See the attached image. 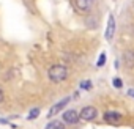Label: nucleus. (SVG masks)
Wrapping results in <instances>:
<instances>
[{
	"label": "nucleus",
	"mask_w": 134,
	"mask_h": 129,
	"mask_svg": "<svg viewBox=\"0 0 134 129\" xmlns=\"http://www.w3.org/2000/svg\"><path fill=\"white\" fill-rule=\"evenodd\" d=\"M47 77L54 84H60L68 79V68L63 64H52L47 69Z\"/></svg>",
	"instance_id": "nucleus-1"
},
{
	"label": "nucleus",
	"mask_w": 134,
	"mask_h": 129,
	"mask_svg": "<svg viewBox=\"0 0 134 129\" xmlns=\"http://www.w3.org/2000/svg\"><path fill=\"white\" fill-rule=\"evenodd\" d=\"M79 116H81V120H84V121H93V120H96V116H98V110H96V107H93V105H85V107L79 112Z\"/></svg>",
	"instance_id": "nucleus-2"
},
{
	"label": "nucleus",
	"mask_w": 134,
	"mask_h": 129,
	"mask_svg": "<svg viewBox=\"0 0 134 129\" xmlns=\"http://www.w3.org/2000/svg\"><path fill=\"white\" fill-rule=\"evenodd\" d=\"M103 118H104V121H106V123L117 126V124H120V123H121L123 115H121L120 112H115V110H107V112H104Z\"/></svg>",
	"instance_id": "nucleus-3"
},
{
	"label": "nucleus",
	"mask_w": 134,
	"mask_h": 129,
	"mask_svg": "<svg viewBox=\"0 0 134 129\" xmlns=\"http://www.w3.org/2000/svg\"><path fill=\"white\" fill-rule=\"evenodd\" d=\"M62 116H63V121L68 123V124H76V123L81 120L79 113H77L76 110H73V109H71V110H65Z\"/></svg>",
	"instance_id": "nucleus-4"
},
{
	"label": "nucleus",
	"mask_w": 134,
	"mask_h": 129,
	"mask_svg": "<svg viewBox=\"0 0 134 129\" xmlns=\"http://www.w3.org/2000/svg\"><path fill=\"white\" fill-rule=\"evenodd\" d=\"M71 3H73V7H74L79 13H85V11L90 10L93 0H71Z\"/></svg>",
	"instance_id": "nucleus-5"
},
{
	"label": "nucleus",
	"mask_w": 134,
	"mask_h": 129,
	"mask_svg": "<svg viewBox=\"0 0 134 129\" xmlns=\"http://www.w3.org/2000/svg\"><path fill=\"white\" fill-rule=\"evenodd\" d=\"M70 101H71V98L68 96V98H65V99H62L60 102H57V104H54V105L51 107V110H49V115H47V116H49V118H52V116H55V115H57L58 112H62V110H63V107H65L66 104H68Z\"/></svg>",
	"instance_id": "nucleus-6"
},
{
	"label": "nucleus",
	"mask_w": 134,
	"mask_h": 129,
	"mask_svg": "<svg viewBox=\"0 0 134 129\" xmlns=\"http://www.w3.org/2000/svg\"><path fill=\"white\" fill-rule=\"evenodd\" d=\"M121 60H123V64L126 68H134V50H131V49L125 50Z\"/></svg>",
	"instance_id": "nucleus-7"
},
{
	"label": "nucleus",
	"mask_w": 134,
	"mask_h": 129,
	"mask_svg": "<svg viewBox=\"0 0 134 129\" xmlns=\"http://www.w3.org/2000/svg\"><path fill=\"white\" fill-rule=\"evenodd\" d=\"M114 32H115V17H114V14H109L107 28H106V39H112Z\"/></svg>",
	"instance_id": "nucleus-8"
},
{
	"label": "nucleus",
	"mask_w": 134,
	"mask_h": 129,
	"mask_svg": "<svg viewBox=\"0 0 134 129\" xmlns=\"http://www.w3.org/2000/svg\"><path fill=\"white\" fill-rule=\"evenodd\" d=\"M46 129H65V124H63V121L52 120L51 123H47V124H46Z\"/></svg>",
	"instance_id": "nucleus-9"
},
{
	"label": "nucleus",
	"mask_w": 134,
	"mask_h": 129,
	"mask_svg": "<svg viewBox=\"0 0 134 129\" xmlns=\"http://www.w3.org/2000/svg\"><path fill=\"white\" fill-rule=\"evenodd\" d=\"M104 61H106V54H101L99 58H98V61H96V66H98V68L104 66Z\"/></svg>",
	"instance_id": "nucleus-10"
},
{
	"label": "nucleus",
	"mask_w": 134,
	"mask_h": 129,
	"mask_svg": "<svg viewBox=\"0 0 134 129\" xmlns=\"http://www.w3.org/2000/svg\"><path fill=\"white\" fill-rule=\"evenodd\" d=\"M81 88H82V90H92V82H90V80L81 82Z\"/></svg>",
	"instance_id": "nucleus-11"
},
{
	"label": "nucleus",
	"mask_w": 134,
	"mask_h": 129,
	"mask_svg": "<svg viewBox=\"0 0 134 129\" xmlns=\"http://www.w3.org/2000/svg\"><path fill=\"white\" fill-rule=\"evenodd\" d=\"M40 115V109H33V110H30V113H29V120H33V118H36Z\"/></svg>",
	"instance_id": "nucleus-12"
},
{
	"label": "nucleus",
	"mask_w": 134,
	"mask_h": 129,
	"mask_svg": "<svg viewBox=\"0 0 134 129\" xmlns=\"http://www.w3.org/2000/svg\"><path fill=\"white\" fill-rule=\"evenodd\" d=\"M114 87H115V88H121V87H123V82H121L118 77H115V79H114Z\"/></svg>",
	"instance_id": "nucleus-13"
},
{
	"label": "nucleus",
	"mask_w": 134,
	"mask_h": 129,
	"mask_svg": "<svg viewBox=\"0 0 134 129\" xmlns=\"http://www.w3.org/2000/svg\"><path fill=\"white\" fill-rule=\"evenodd\" d=\"M3 99H5V96H3V91H2V90H0V104H2V102H3Z\"/></svg>",
	"instance_id": "nucleus-14"
},
{
	"label": "nucleus",
	"mask_w": 134,
	"mask_h": 129,
	"mask_svg": "<svg viewBox=\"0 0 134 129\" xmlns=\"http://www.w3.org/2000/svg\"><path fill=\"white\" fill-rule=\"evenodd\" d=\"M129 95H131V96H134V91H132V90H129Z\"/></svg>",
	"instance_id": "nucleus-15"
}]
</instances>
